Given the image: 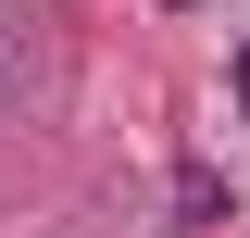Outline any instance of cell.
<instances>
[{
  "instance_id": "1",
  "label": "cell",
  "mask_w": 250,
  "mask_h": 238,
  "mask_svg": "<svg viewBox=\"0 0 250 238\" xmlns=\"http://www.w3.org/2000/svg\"><path fill=\"white\" fill-rule=\"evenodd\" d=\"M238 100H250V50H238Z\"/></svg>"
}]
</instances>
